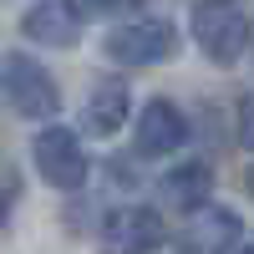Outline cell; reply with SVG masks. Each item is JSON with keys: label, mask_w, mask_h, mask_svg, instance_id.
I'll return each instance as SVG.
<instances>
[{"label": "cell", "mask_w": 254, "mask_h": 254, "mask_svg": "<svg viewBox=\"0 0 254 254\" xmlns=\"http://www.w3.org/2000/svg\"><path fill=\"white\" fill-rule=\"evenodd\" d=\"M188 31H193V46L214 61V66H234L249 51V10L239 0H198Z\"/></svg>", "instance_id": "3"}, {"label": "cell", "mask_w": 254, "mask_h": 254, "mask_svg": "<svg viewBox=\"0 0 254 254\" xmlns=\"http://www.w3.org/2000/svg\"><path fill=\"white\" fill-rule=\"evenodd\" d=\"M158 193L168 208H178V214H188V208H198L214 198V168L198 163V158H188L178 168H168V173L158 178Z\"/></svg>", "instance_id": "10"}, {"label": "cell", "mask_w": 254, "mask_h": 254, "mask_svg": "<svg viewBox=\"0 0 254 254\" xmlns=\"http://www.w3.org/2000/svg\"><path fill=\"white\" fill-rule=\"evenodd\" d=\"M239 142H244L249 153H254V92L239 102Z\"/></svg>", "instance_id": "13"}, {"label": "cell", "mask_w": 254, "mask_h": 254, "mask_svg": "<svg viewBox=\"0 0 254 254\" xmlns=\"http://www.w3.org/2000/svg\"><path fill=\"white\" fill-rule=\"evenodd\" d=\"M244 183H249V193H254V168H249V173H244Z\"/></svg>", "instance_id": "14"}, {"label": "cell", "mask_w": 254, "mask_h": 254, "mask_svg": "<svg viewBox=\"0 0 254 254\" xmlns=\"http://www.w3.org/2000/svg\"><path fill=\"white\" fill-rule=\"evenodd\" d=\"M0 97H5V107L26 122H51L61 112V87L56 76L41 66L36 56L26 51H5L0 56Z\"/></svg>", "instance_id": "1"}, {"label": "cell", "mask_w": 254, "mask_h": 254, "mask_svg": "<svg viewBox=\"0 0 254 254\" xmlns=\"http://www.w3.org/2000/svg\"><path fill=\"white\" fill-rule=\"evenodd\" d=\"M31 163H36L41 183L61 188V193H76V188L87 183V173H92V158H87V147H81V137L71 127H61V122H46L31 137Z\"/></svg>", "instance_id": "4"}, {"label": "cell", "mask_w": 254, "mask_h": 254, "mask_svg": "<svg viewBox=\"0 0 254 254\" xmlns=\"http://www.w3.org/2000/svg\"><path fill=\"white\" fill-rule=\"evenodd\" d=\"M102 56L117 66H163L178 56V31L163 15H127L102 36Z\"/></svg>", "instance_id": "2"}, {"label": "cell", "mask_w": 254, "mask_h": 254, "mask_svg": "<svg viewBox=\"0 0 254 254\" xmlns=\"http://www.w3.org/2000/svg\"><path fill=\"white\" fill-rule=\"evenodd\" d=\"M178 244L193 249V254H224V249L244 244V219L234 214V208L198 203V208H188V229H183Z\"/></svg>", "instance_id": "6"}, {"label": "cell", "mask_w": 254, "mask_h": 254, "mask_svg": "<svg viewBox=\"0 0 254 254\" xmlns=\"http://www.w3.org/2000/svg\"><path fill=\"white\" fill-rule=\"evenodd\" d=\"M127 112H132L127 81L122 76H102V81H92L87 102H81V127H87L92 137H112V132H122Z\"/></svg>", "instance_id": "9"}, {"label": "cell", "mask_w": 254, "mask_h": 254, "mask_svg": "<svg viewBox=\"0 0 254 254\" xmlns=\"http://www.w3.org/2000/svg\"><path fill=\"white\" fill-rule=\"evenodd\" d=\"M188 142V117L178 102H168V97H153L147 107L137 112V153L142 158H168V153H178V147Z\"/></svg>", "instance_id": "7"}, {"label": "cell", "mask_w": 254, "mask_h": 254, "mask_svg": "<svg viewBox=\"0 0 254 254\" xmlns=\"http://www.w3.org/2000/svg\"><path fill=\"white\" fill-rule=\"evenodd\" d=\"M20 36L36 41V46H51V51H66L81 41V15L71 10V0H41L20 15Z\"/></svg>", "instance_id": "8"}, {"label": "cell", "mask_w": 254, "mask_h": 254, "mask_svg": "<svg viewBox=\"0 0 254 254\" xmlns=\"http://www.w3.org/2000/svg\"><path fill=\"white\" fill-rule=\"evenodd\" d=\"M15 203H20V173H15L10 158H0V219H5Z\"/></svg>", "instance_id": "12"}, {"label": "cell", "mask_w": 254, "mask_h": 254, "mask_svg": "<svg viewBox=\"0 0 254 254\" xmlns=\"http://www.w3.org/2000/svg\"><path fill=\"white\" fill-rule=\"evenodd\" d=\"M147 0H71V10L81 20H122V15H137Z\"/></svg>", "instance_id": "11"}, {"label": "cell", "mask_w": 254, "mask_h": 254, "mask_svg": "<svg viewBox=\"0 0 254 254\" xmlns=\"http://www.w3.org/2000/svg\"><path fill=\"white\" fill-rule=\"evenodd\" d=\"M102 239H107L112 249H127V254L173 244V239H168V224L153 214V208H142V203H122V208H107V214H102Z\"/></svg>", "instance_id": "5"}]
</instances>
